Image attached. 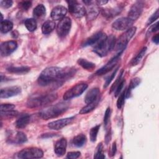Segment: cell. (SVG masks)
Returning a JSON list of instances; mask_svg holds the SVG:
<instances>
[{
    "label": "cell",
    "mask_w": 159,
    "mask_h": 159,
    "mask_svg": "<svg viewBox=\"0 0 159 159\" xmlns=\"http://www.w3.org/2000/svg\"><path fill=\"white\" fill-rule=\"evenodd\" d=\"M121 75H122V73H121V74L120 75V76L118 77V78L117 79V80L116 81V82L114 83V84L112 86V87H111V91H114V90L117 88V85H118V84H119V83H120V80Z\"/></svg>",
    "instance_id": "cell-43"
},
{
    "label": "cell",
    "mask_w": 159,
    "mask_h": 159,
    "mask_svg": "<svg viewBox=\"0 0 159 159\" xmlns=\"http://www.w3.org/2000/svg\"><path fill=\"white\" fill-rule=\"evenodd\" d=\"M159 16V12H158V9H157L156 11V12L148 19L147 22V25H148L150 24H151L152 23H153L155 20H157Z\"/></svg>",
    "instance_id": "cell-36"
},
{
    "label": "cell",
    "mask_w": 159,
    "mask_h": 159,
    "mask_svg": "<svg viewBox=\"0 0 159 159\" xmlns=\"http://www.w3.org/2000/svg\"><path fill=\"white\" fill-rule=\"evenodd\" d=\"M13 24L9 20H4L1 22V32L2 33H7L12 30Z\"/></svg>",
    "instance_id": "cell-26"
},
{
    "label": "cell",
    "mask_w": 159,
    "mask_h": 159,
    "mask_svg": "<svg viewBox=\"0 0 159 159\" xmlns=\"http://www.w3.org/2000/svg\"><path fill=\"white\" fill-rule=\"evenodd\" d=\"M31 4L30 1H23L20 4V6L23 10H27L31 6Z\"/></svg>",
    "instance_id": "cell-41"
},
{
    "label": "cell",
    "mask_w": 159,
    "mask_h": 159,
    "mask_svg": "<svg viewBox=\"0 0 159 159\" xmlns=\"http://www.w3.org/2000/svg\"><path fill=\"white\" fill-rule=\"evenodd\" d=\"M119 55H120V54H117V55L115 56L113 58H112L104 66H102L101 68L98 70L96 71V75H102L107 73L110 70H111L115 66V65L117 64V63L119 59Z\"/></svg>",
    "instance_id": "cell-16"
},
{
    "label": "cell",
    "mask_w": 159,
    "mask_h": 159,
    "mask_svg": "<svg viewBox=\"0 0 159 159\" xmlns=\"http://www.w3.org/2000/svg\"><path fill=\"white\" fill-rule=\"evenodd\" d=\"M133 21L128 17H121L116 20L112 25L114 29L117 30H127L131 27Z\"/></svg>",
    "instance_id": "cell-10"
},
{
    "label": "cell",
    "mask_w": 159,
    "mask_h": 159,
    "mask_svg": "<svg viewBox=\"0 0 159 159\" xmlns=\"http://www.w3.org/2000/svg\"><path fill=\"white\" fill-rule=\"evenodd\" d=\"M158 30V22H157V23H155V24H153L149 29L148 32H156Z\"/></svg>",
    "instance_id": "cell-44"
},
{
    "label": "cell",
    "mask_w": 159,
    "mask_h": 159,
    "mask_svg": "<svg viewBox=\"0 0 159 159\" xmlns=\"http://www.w3.org/2000/svg\"><path fill=\"white\" fill-rule=\"evenodd\" d=\"M146 50H147V48L146 47H143L140 51V52L137 54V55L131 61V64L134 66V65H137L140 61L141 60V59L142 58V57H143V55H145V52H146Z\"/></svg>",
    "instance_id": "cell-30"
},
{
    "label": "cell",
    "mask_w": 159,
    "mask_h": 159,
    "mask_svg": "<svg viewBox=\"0 0 159 159\" xmlns=\"http://www.w3.org/2000/svg\"><path fill=\"white\" fill-rule=\"evenodd\" d=\"M30 121V116L28 114H23L17 120L16 125L19 129L24 128L29 124Z\"/></svg>",
    "instance_id": "cell-22"
},
{
    "label": "cell",
    "mask_w": 159,
    "mask_h": 159,
    "mask_svg": "<svg viewBox=\"0 0 159 159\" xmlns=\"http://www.w3.org/2000/svg\"><path fill=\"white\" fill-rule=\"evenodd\" d=\"M72 75L73 72L70 69H62L56 66L48 67L40 75L38 83L41 86H48L65 80Z\"/></svg>",
    "instance_id": "cell-1"
},
{
    "label": "cell",
    "mask_w": 159,
    "mask_h": 159,
    "mask_svg": "<svg viewBox=\"0 0 159 159\" xmlns=\"http://www.w3.org/2000/svg\"><path fill=\"white\" fill-rule=\"evenodd\" d=\"M94 158H105V155L103 152V146L101 143L98 145Z\"/></svg>",
    "instance_id": "cell-32"
},
{
    "label": "cell",
    "mask_w": 159,
    "mask_h": 159,
    "mask_svg": "<svg viewBox=\"0 0 159 159\" xmlns=\"http://www.w3.org/2000/svg\"><path fill=\"white\" fill-rule=\"evenodd\" d=\"M100 125H97L96 126H94V127H93L89 132V135H90V139L92 142H95L97 138V135L99 129Z\"/></svg>",
    "instance_id": "cell-33"
},
{
    "label": "cell",
    "mask_w": 159,
    "mask_h": 159,
    "mask_svg": "<svg viewBox=\"0 0 159 159\" xmlns=\"http://www.w3.org/2000/svg\"><path fill=\"white\" fill-rule=\"evenodd\" d=\"M117 69L111 74V75L106 80V83H105V84H104V87L105 88H106L109 84V83L111 82V81L112 80V79L114 78V76H115V75H116V72H117Z\"/></svg>",
    "instance_id": "cell-42"
},
{
    "label": "cell",
    "mask_w": 159,
    "mask_h": 159,
    "mask_svg": "<svg viewBox=\"0 0 159 159\" xmlns=\"http://www.w3.org/2000/svg\"><path fill=\"white\" fill-rule=\"evenodd\" d=\"M100 91L98 88H93L91 90H89L85 98H84V101L86 104H89L96 101H99V96Z\"/></svg>",
    "instance_id": "cell-18"
},
{
    "label": "cell",
    "mask_w": 159,
    "mask_h": 159,
    "mask_svg": "<svg viewBox=\"0 0 159 159\" xmlns=\"http://www.w3.org/2000/svg\"><path fill=\"white\" fill-rule=\"evenodd\" d=\"M116 39L112 35L107 37L99 44L94 47V52L101 57L106 55L115 46Z\"/></svg>",
    "instance_id": "cell-4"
},
{
    "label": "cell",
    "mask_w": 159,
    "mask_h": 159,
    "mask_svg": "<svg viewBox=\"0 0 159 159\" xmlns=\"http://www.w3.org/2000/svg\"><path fill=\"white\" fill-rule=\"evenodd\" d=\"M70 12L76 17H82L86 14L84 7L76 1H67Z\"/></svg>",
    "instance_id": "cell-9"
},
{
    "label": "cell",
    "mask_w": 159,
    "mask_h": 159,
    "mask_svg": "<svg viewBox=\"0 0 159 159\" xmlns=\"http://www.w3.org/2000/svg\"><path fill=\"white\" fill-rule=\"evenodd\" d=\"M17 47V44L15 41L4 42L1 45V55L2 57L11 54Z\"/></svg>",
    "instance_id": "cell-13"
},
{
    "label": "cell",
    "mask_w": 159,
    "mask_h": 159,
    "mask_svg": "<svg viewBox=\"0 0 159 159\" xmlns=\"http://www.w3.org/2000/svg\"><path fill=\"white\" fill-rule=\"evenodd\" d=\"M98 9L95 7H91L87 12V17L89 20H93L96 18L98 14Z\"/></svg>",
    "instance_id": "cell-31"
},
{
    "label": "cell",
    "mask_w": 159,
    "mask_h": 159,
    "mask_svg": "<svg viewBox=\"0 0 159 159\" xmlns=\"http://www.w3.org/2000/svg\"><path fill=\"white\" fill-rule=\"evenodd\" d=\"M46 10L43 4L37 5L33 11V15L35 18H42L45 16Z\"/></svg>",
    "instance_id": "cell-23"
},
{
    "label": "cell",
    "mask_w": 159,
    "mask_h": 159,
    "mask_svg": "<svg viewBox=\"0 0 159 159\" xmlns=\"http://www.w3.org/2000/svg\"><path fill=\"white\" fill-rule=\"evenodd\" d=\"M107 37L106 35L101 32H98L89 38H88L83 43L84 47L86 46H97L103 40Z\"/></svg>",
    "instance_id": "cell-12"
},
{
    "label": "cell",
    "mask_w": 159,
    "mask_h": 159,
    "mask_svg": "<svg viewBox=\"0 0 159 159\" xmlns=\"http://www.w3.org/2000/svg\"><path fill=\"white\" fill-rule=\"evenodd\" d=\"M78 63L84 69L88 70H91L95 68V65L90 62L86 59H83V58H80L78 60Z\"/></svg>",
    "instance_id": "cell-27"
},
{
    "label": "cell",
    "mask_w": 159,
    "mask_h": 159,
    "mask_svg": "<svg viewBox=\"0 0 159 159\" xmlns=\"http://www.w3.org/2000/svg\"><path fill=\"white\" fill-rule=\"evenodd\" d=\"M135 31L136 27H131L119 37L116 43V50L119 52V54H120L123 50L125 48L129 40L135 34Z\"/></svg>",
    "instance_id": "cell-5"
},
{
    "label": "cell",
    "mask_w": 159,
    "mask_h": 159,
    "mask_svg": "<svg viewBox=\"0 0 159 159\" xmlns=\"http://www.w3.org/2000/svg\"><path fill=\"white\" fill-rule=\"evenodd\" d=\"M124 83H125V81L124 80H122L121 81H120V83H119V84L117 85V88H116V92H115V96H117V95L119 94L120 92L121 91V89H122L123 88V86L124 84Z\"/></svg>",
    "instance_id": "cell-40"
},
{
    "label": "cell",
    "mask_w": 159,
    "mask_h": 159,
    "mask_svg": "<svg viewBox=\"0 0 159 159\" xmlns=\"http://www.w3.org/2000/svg\"><path fill=\"white\" fill-rule=\"evenodd\" d=\"M10 140V142L15 143H23L25 142L27 140V137L25 134H24L22 132H17L14 135H12L10 139H9Z\"/></svg>",
    "instance_id": "cell-20"
},
{
    "label": "cell",
    "mask_w": 159,
    "mask_h": 159,
    "mask_svg": "<svg viewBox=\"0 0 159 159\" xmlns=\"http://www.w3.org/2000/svg\"><path fill=\"white\" fill-rule=\"evenodd\" d=\"M80 154H81L80 152H71L67 154L66 157L70 159H75V158H78L80 155Z\"/></svg>",
    "instance_id": "cell-39"
},
{
    "label": "cell",
    "mask_w": 159,
    "mask_h": 159,
    "mask_svg": "<svg viewBox=\"0 0 159 159\" xmlns=\"http://www.w3.org/2000/svg\"><path fill=\"white\" fill-rule=\"evenodd\" d=\"M57 98V94L55 93L47 94L44 95L34 96L30 98L27 102V106L29 107L34 108L43 106L52 102Z\"/></svg>",
    "instance_id": "cell-3"
},
{
    "label": "cell",
    "mask_w": 159,
    "mask_h": 159,
    "mask_svg": "<svg viewBox=\"0 0 159 159\" xmlns=\"http://www.w3.org/2000/svg\"><path fill=\"white\" fill-rule=\"evenodd\" d=\"M55 27V23L53 20L45 21L42 26V32L43 34H48L52 32Z\"/></svg>",
    "instance_id": "cell-21"
},
{
    "label": "cell",
    "mask_w": 159,
    "mask_h": 159,
    "mask_svg": "<svg viewBox=\"0 0 159 159\" xmlns=\"http://www.w3.org/2000/svg\"><path fill=\"white\" fill-rule=\"evenodd\" d=\"M97 2H98L99 4H100V5H104V4H105L106 3H107V1H97Z\"/></svg>",
    "instance_id": "cell-47"
},
{
    "label": "cell",
    "mask_w": 159,
    "mask_h": 159,
    "mask_svg": "<svg viewBox=\"0 0 159 159\" xmlns=\"http://www.w3.org/2000/svg\"><path fill=\"white\" fill-rule=\"evenodd\" d=\"M88 88V84L86 83H80L74 86L71 88L68 89L65 94H63V99L64 100H68L71 98L77 97L81 95Z\"/></svg>",
    "instance_id": "cell-7"
},
{
    "label": "cell",
    "mask_w": 159,
    "mask_h": 159,
    "mask_svg": "<svg viewBox=\"0 0 159 159\" xmlns=\"http://www.w3.org/2000/svg\"><path fill=\"white\" fill-rule=\"evenodd\" d=\"M7 70L8 71L12 73L23 74V73H26L28 71H29L30 68L28 66H20V67L11 66L9 68H7Z\"/></svg>",
    "instance_id": "cell-25"
},
{
    "label": "cell",
    "mask_w": 159,
    "mask_h": 159,
    "mask_svg": "<svg viewBox=\"0 0 159 159\" xmlns=\"http://www.w3.org/2000/svg\"><path fill=\"white\" fill-rule=\"evenodd\" d=\"M116 152V143L114 142L113 143V145H112V150H111V155H114L115 154Z\"/></svg>",
    "instance_id": "cell-46"
},
{
    "label": "cell",
    "mask_w": 159,
    "mask_h": 159,
    "mask_svg": "<svg viewBox=\"0 0 159 159\" xmlns=\"http://www.w3.org/2000/svg\"><path fill=\"white\" fill-rule=\"evenodd\" d=\"M14 108L15 106L12 104H2L1 105V113L12 111Z\"/></svg>",
    "instance_id": "cell-34"
},
{
    "label": "cell",
    "mask_w": 159,
    "mask_h": 159,
    "mask_svg": "<svg viewBox=\"0 0 159 159\" xmlns=\"http://www.w3.org/2000/svg\"><path fill=\"white\" fill-rule=\"evenodd\" d=\"M21 92V88L19 86H11L1 89V98H8L17 95Z\"/></svg>",
    "instance_id": "cell-14"
},
{
    "label": "cell",
    "mask_w": 159,
    "mask_h": 159,
    "mask_svg": "<svg viewBox=\"0 0 159 159\" xmlns=\"http://www.w3.org/2000/svg\"><path fill=\"white\" fill-rule=\"evenodd\" d=\"M24 25L27 29L30 32L34 31L37 28L36 20L33 18L27 19L24 22Z\"/></svg>",
    "instance_id": "cell-28"
},
{
    "label": "cell",
    "mask_w": 159,
    "mask_h": 159,
    "mask_svg": "<svg viewBox=\"0 0 159 159\" xmlns=\"http://www.w3.org/2000/svg\"><path fill=\"white\" fill-rule=\"evenodd\" d=\"M68 103L64 102L57 103L42 110L39 112V116L45 120L57 117L68 109Z\"/></svg>",
    "instance_id": "cell-2"
},
{
    "label": "cell",
    "mask_w": 159,
    "mask_h": 159,
    "mask_svg": "<svg viewBox=\"0 0 159 159\" xmlns=\"http://www.w3.org/2000/svg\"><path fill=\"white\" fill-rule=\"evenodd\" d=\"M86 137L84 134H78L73 139V144L78 147H82L86 142Z\"/></svg>",
    "instance_id": "cell-24"
},
{
    "label": "cell",
    "mask_w": 159,
    "mask_h": 159,
    "mask_svg": "<svg viewBox=\"0 0 159 159\" xmlns=\"http://www.w3.org/2000/svg\"><path fill=\"white\" fill-rule=\"evenodd\" d=\"M67 12V9L63 6H57L53 8L51 12V17L55 20H61L65 17Z\"/></svg>",
    "instance_id": "cell-17"
},
{
    "label": "cell",
    "mask_w": 159,
    "mask_h": 159,
    "mask_svg": "<svg viewBox=\"0 0 159 159\" xmlns=\"http://www.w3.org/2000/svg\"><path fill=\"white\" fill-rule=\"evenodd\" d=\"M71 26V21L69 17H65L60 20L57 27V32L59 37H65L68 35Z\"/></svg>",
    "instance_id": "cell-8"
},
{
    "label": "cell",
    "mask_w": 159,
    "mask_h": 159,
    "mask_svg": "<svg viewBox=\"0 0 159 159\" xmlns=\"http://www.w3.org/2000/svg\"><path fill=\"white\" fill-rule=\"evenodd\" d=\"M98 101L87 104L86 106H85L84 107H83L80 111V114H86L88 113L89 112H91V111H93L98 105Z\"/></svg>",
    "instance_id": "cell-29"
},
{
    "label": "cell",
    "mask_w": 159,
    "mask_h": 159,
    "mask_svg": "<svg viewBox=\"0 0 159 159\" xmlns=\"http://www.w3.org/2000/svg\"><path fill=\"white\" fill-rule=\"evenodd\" d=\"M110 114H111V110H110V108L108 107V108H107V109L105 112L104 116V124L105 127H106V125L108 123V121H109V119L110 117Z\"/></svg>",
    "instance_id": "cell-37"
},
{
    "label": "cell",
    "mask_w": 159,
    "mask_h": 159,
    "mask_svg": "<svg viewBox=\"0 0 159 159\" xmlns=\"http://www.w3.org/2000/svg\"><path fill=\"white\" fill-rule=\"evenodd\" d=\"M143 9V4L140 2H137L132 5L128 13V18L132 21L136 20L141 14Z\"/></svg>",
    "instance_id": "cell-15"
},
{
    "label": "cell",
    "mask_w": 159,
    "mask_h": 159,
    "mask_svg": "<svg viewBox=\"0 0 159 159\" xmlns=\"http://www.w3.org/2000/svg\"><path fill=\"white\" fill-rule=\"evenodd\" d=\"M74 119H75V117L73 116L70 117H67V118L61 119L60 120H55L48 123V127L52 130H60L63 128L64 127L66 126L67 125L70 124V123H71V122Z\"/></svg>",
    "instance_id": "cell-11"
},
{
    "label": "cell",
    "mask_w": 159,
    "mask_h": 159,
    "mask_svg": "<svg viewBox=\"0 0 159 159\" xmlns=\"http://www.w3.org/2000/svg\"><path fill=\"white\" fill-rule=\"evenodd\" d=\"M125 91H123L119 96L117 101V106L119 109H120L122 106L124 105V101H125Z\"/></svg>",
    "instance_id": "cell-35"
},
{
    "label": "cell",
    "mask_w": 159,
    "mask_h": 159,
    "mask_svg": "<svg viewBox=\"0 0 159 159\" xmlns=\"http://www.w3.org/2000/svg\"><path fill=\"white\" fill-rule=\"evenodd\" d=\"M1 6L4 8H9L12 5V1L10 0H5L0 1Z\"/></svg>",
    "instance_id": "cell-38"
},
{
    "label": "cell",
    "mask_w": 159,
    "mask_h": 159,
    "mask_svg": "<svg viewBox=\"0 0 159 159\" xmlns=\"http://www.w3.org/2000/svg\"><path fill=\"white\" fill-rule=\"evenodd\" d=\"M43 153L42 150L38 148L31 147L28 148H25L21 150L17 155L19 158H39L42 157Z\"/></svg>",
    "instance_id": "cell-6"
},
{
    "label": "cell",
    "mask_w": 159,
    "mask_h": 159,
    "mask_svg": "<svg viewBox=\"0 0 159 159\" xmlns=\"http://www.w3.org/2000/svg\"><path fill=\"white\" fill-rule=\"evenodd\" d=\"M152 41L157 45L158 43V42H159V35L156 34L155 35H154L152 38Z\"/></svg>",
    "instance_id": "cell-45"
},
{
    "label": "cell",
    "mask_w": 159,
    "mask_h": 159,
    "mask_svg": "<svg viewBox=\"0 0 159 159\" xmlns=\"http://www.w3.org/2000/svg\"><path fill=\"white\" fill-rule=\"evenodd\" d=\"M66 140L65 139L62 138L58 140L55 144V152L57 155L61 157L63 156L66 152Z\"/></svg>",
    "instance_id": "cell-19"
}]
</instances>
